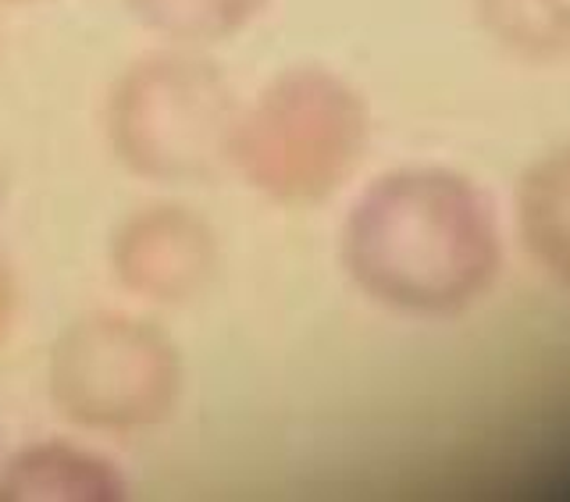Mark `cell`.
<instances>
[{"mask_svg":"<svg viewBox=\"0 0 570 502\" xmlns=\"http://www.w3.org/2000/svg\"><path fill=\"white\" fill-rule=\"evenodd\" d=\"M485 26L531 58L570 53V0H478Z\"/></svg>","mask_w":570,"mask_h":502,"instance_id":"3","label":"cell"},{"mask_svg":"<svg viewBox=\"0 0 570 502\" xmlns=\"http://www.w3.org/2000/svg\"><path fill=\"white\" fill-rule=\"evenodd\" d=\"M356 272L410 307H450L492 267V232L474 193L442 171L392 175L353 225Z\"/></svg>","mask_w":570,"mask_h":502,"instance_id":"1","label":"cell"},{"mask_svg":"<svg viewBox=\"0 0 570 502\" xmlns=\"http://www.w3.org/2000/svg\"><path fill=\"white\" fill-rule=\"evenodd\" d=\"M524 222L539 257L570 278V150L549 157L531 171L524 189Z\"/></svg>","mask_w":570,"mask_h":502,"instance_id":"2","label":"cell"}]
</instances>
